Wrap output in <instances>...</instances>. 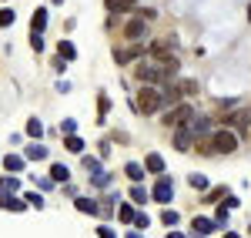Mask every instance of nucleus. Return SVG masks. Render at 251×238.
I'll use <instances>...</instances> for the list:
<instances>
[{"mask_svg": "<svg viewBox=\"0 0 251 238\" xmlns=\"http://www.w3.org/2000/svg\"><path fill=\"white\" fill-rule=\"evenodd\" d=\"M228 121H231V124L238 128V131H248V121H251V114H248V111H245V114H231Z\"/></svg>", "mask_w": 251, "mask_h": 238, "instance_id": "nucleus-18", "label": "nucleus"}, {"mask_svg": "<svg viewBox=\"0 0 251 238\" xmlns=\"http://www.w3.org/2000/svg\"><path fill=\"white\" fill-rule=\"evenodd\" d=\"M27 201H30L34 208H44V198H40V195H27Z\"/></svg>", "mask_w": 251, "mask_h": 238, "instance_id": "nucleus-34", "label": "nucleus"}, {"mask_svg": "<svg viewBox=\"0 0 251 238\" xmlns=\"http://www.w3.org/2000/svg\"><path fill=\"white\" fill-rule=\"evenodd\" d=\"M144 171H148V168L137 164V161H127V164H124V175H127L131 181H141V178H144Z\"/></svg>", "mask_w": 251, "mask_h": 238, "instance_id": "nucleus-11", "label": "nucleus"}, {"mask_svg": "<svg viewBox=\"0 0 251 238\" xmlns=\"http://www.w3.org/2000/svg\"><path fill=\"white\" fill-rule=\"evenodd\" d=\"M131 201H137V205H144V201H148V191L141 188V181H134V188H131Z\"/></svg>", "mask_w": 251, "mask_h": 238, "instance_id": "nucleus-22", "label": "nucleus"}, {"mask_svg": "<svg viewBox=\"0 0 251 238\" xmlns=\"http://www.w3.org/2000/svg\"><path fill=\"white\" fill-rule=\"evenodd\" d=\"M211 151L214 155H231V151H238V134H234V131H214L211 134Z\"/></svg>", "mask_w": 251, "mask_h": 238, "instance_id": "nucleus-2", "label": "nucleus"}, {"mask_svg": "<svg viewBox=\"0 0 251 238\" xmlns=\"http://www.w3.org/2000/svg\"><path fill=\"white\" fill-rule=\"evenodd\" d=\"M77 212L80 215H97L100 208H97V201H91V198H77Z\"/></svg>", "mask_w": 251, "mask_h": 238, "instance_id": "nucleus-15", "label": "nucleus"}, {"mask_svg": "<svg viewBox=\"0 0 251 238\" xmlns=\"http://www.w3.org/2000/svg\"><path fill=\"white\" fill-rule=\"evenodd\" d=\"M161 104H164V94H161L157 87H151V84L137 87V94H134V111L137 114H154V111H161Z\"/></svg>", "mask_w": 251, "mask_h": 238, "instance_id": "nucleus-1", "label": "nucleus"}, {"mask_svg": "<svg viewBox=\"0 0 251 238\" xmlns=\"http://www.w3.org/2000/svg\"><path fill=\"white\" fill-rule=\"evenodd\" d=\"M191 118H194V111H191V104H171V111L164 114V124L168 128H181V124H191Z\"/></svg>", "mask_w": 251, "mask_h": 238, "instance_id": "nucleus-3", "label": "nucleus"}, {"mask_svg": "<svg viewBox=\"0 0 251 238\" xmlns=\"http://www.w3.org/2000/svg\"><path fill=\"white\" fill-rule=\"evenodd\" d=\"M214 228H218V221H214V218H191V232H194V235H211Z\"/></svg>", "mask_w": 251, "mask_h": 238, "instance_id": "nucleus-5", "label": "nucleus"}, {"mask_svg": "<svg viewBox=\"0 0 251 238\" xmlns=\"http://www.w3.org/2000/svg\"><path fill=\"white\" fill-rule=\"evenodd\" d=\"M248 20H251V3H248Z\"/></svg>", "mask_w": 251, "mask_h": 238, "instance_id": "nucleus-35", "label": "nucleus"}, {"mask_svg": "<svg viewBox=\"0 0 251 238\" xmlns=\"http://www.w3.org/2000/svg\"><path fill=\"white\" fill-rule=\"evenodd\" d=\"M141 34H144V20H127V27H124V37H127V40H137V37H141Z\"/></svg>", "mask_w": 251, "mask_h": 238, "instance_id": "nucleus-8", "label": "nucleus"}, {"mask_svg": "<svg viewBox=\"0 0 251 238\" xmlns=\"http://www.w3.org/2000/svg\"><path fill=\"white\" fill-rule=\"evenodd\" d=\"M30 27H34L37 34L47 27V10H44V7H37V10H34V24H30Z\"/></svg>", "mask_w": 251, "mask_h": 238, "instance_id": "nucleus-16", "label": "nucleus"}, {"mask_svg": "<svg viewBox=\"0 0 251 238\" xmlns=\"http://www.w3.org/2000/svg\"><path fill=\"white\" fill-rule=\"evenodd\" d=\"M137 78L144 80V84H151V80H161V67H137Z\"/></svg>", "mask_w": 251, "mask_h": 238, "instance_id": "nucleus-13", "label": "nucleus"}, {"mask_svg": "<svg viewBox=\"0 0 251 238\" xmlns=\"http://www.w3.org/2000/svg\"><path fill=\"white\" fill-rule=\"evenodd\" d=\"M64 148H67V151H84V141H80L77 134H67V138H64Z\"/></svg>", "mask_w": 251, "mask_h": 238, "instance_id": "nucleus-19", "label": "nucleus"}, {"mask_svg": "<svg viewBox=\"0 0 251 238\" xmlns=\"http://www.w3.org/2000/svg\"><path fill=\"white\" fill-rule=\"evenodd\" d=\"M174 148H191V124H181L177 128V134H174Z\"/></svg>", "mask_w": 251, "mask_h": 238, "instance_id": "nucleus-6", "label": "nucleus"}, {"mask_svg": "<svg viewBox=\"0 0 251 238\" xmlns=\"http://www.w3.org/2000/svg\"><path fill=\"white\" fill-rule=\"evenodd\" d=\"M74 128H77V121H71V118L64 121V134H74Z\"/></svg>", "mask_w": 251, "mask_h": 238, "instance_id": "nucleus-33", "label": "nucleus"}, {"mask_svg": "<svg viewBox=\"0 0 251 238\" xmlns=\"http://www.w3.org/2000/svg\"><path fill=\"white\" fill-rule=\"evenodd\" d=\"M141 54H144V47H141V44H131L127 51H117V64H127V60L141 57Z\"/></svg>", "mask_w": 251, "mask_h": 238, "instance_id": "nucleus-7", "label": "nucleus"}, {"mask_svg": "<svg viewBox=\"0 0 251 238\" xmlns=\"http://www.w3.org/2000/svg\"><path fill=\"white\" fill-rule=\"evenodd\" d=\"M104 3H107V10H111V14H127L137 0H104Z\"/></svg>", "mask_w": 251, "mask_h": 238, "instance_id": "nucleus-10", "label": "nucleus"}, {"mask_svg": "<svg viewBox=\"0 0 251 238\" xmlns=\"http://www.w3.org/2000/svg\"><path fill=\"white\" fill-rule=\"evenodd\" d=\"M0 191H17V181H14V178H3V181H0Z\"/></svg>", "mask_w": 251, "mask_h": 238, "instance_id": "nucleus-32", "label": "nucleus"}, {"mask_svg": "<svg viewBox=\"0 0 251 238\" xmlns=\"http://www.w3.org/2000/svg\"><path fill=\"white\" fill-rule=\"evenodd\" d=\"M134 215H137V212H134V208H131V205H124V208L117 212V218L124 221V225H134Z\"/></svg>", "mask_w": 251, "mask_h": 238, "instance_id": "nucleus-24", "label": "nucleus"}, {"mask_svg": "<svg viewBox=\"0 0 251 238\" xmlns=\"http://www.w3.org/2000/svg\"><path fill=\"white\" fill-rule=\"evenodd\" d=\"M134 228H137V232L148 228V215H144V212H137V215H134Z\"/></svg>", "mask_w": 251, "mask_h": 238, "instance_id": "nucleus-30", "label": "nucleus"}, {"mask_svg": "<svg viewBox=\"0 0 251 238\" xmlns=\"http://www.w3.org/2000/svg\"><path fill=\"white\" fill-rule=\"evenodd\" d=\"M30 47H34V51H37V54H40V51H44V40H40V34H37V30H34V34H30Z\"/></svg>", "mask_w": 251, "mask_h": 238, "instance_id": "nucleus-31", "label": "nucleus"}, {"mask_svg": "<svg viewBox=\"0 0 251 238\" xmlns=\"http://www.w3.org/2000/svg\"><path fill=\"white\" fill-rule=\"evenodd\" d=\"M151 198H154L157 205H168V201L174 198V185H171V178H157V185L151 188Z\"/></svg>", "mask_w": 251, "mask_h": 238, "instance_id": "nucleus-4", "label": "nucleus"}, {"mask_svg": "<svg viewBox=\"0 0 251 238\" xmlns=\"http://www.w3.org/2000/svg\"><path fill=\"white\" fill-rule=\"evenodd\" d=\"M27 134H30V138H40V134H44V124H40L37 118H30L27 121Z\"/></svg>", "mask_w": 251, "mask_h": 238, "instance_id": "nucleus-25", "label": "nucleus"}, {"mask_svg": "<svg viewBox=\"0 0 251 238\" xmlns=\"http://www.w3.org/2000/svg\"><path fill=\"white\" fill-rule=\"evenodd\" d=\"M161 225H177V212H171V208L161 212Z\"/></svg>", "mask_w": 251, "mask_h": 238, "instance_id": "nucleus-29", "label": "nucleus"}, {"mask_svg": "<svg viewBox=\"0 0 251 238\" xmlns=\"http://www.w3.org/2000/svg\"><path fill=\"white\" fill-rule=\"evenodd\" d=\"M57 51H60V57H64V60H74V44H71V40H60Z\"/></svg>", "mask_w": 251, "mask_h": 238, "instance_id": "nucleus-23", "label": "nucleus"}, {"mask_svg": "<svg viewBox=\"0 0 251 238\" xmlns=\"http://www.w3.org/2000/svg\"><path fill=\"white\" fill-rule=\"evenodd\" d=\"M3 168H7V171H20V168H24V158H17V155H7V158H3Z\"/></svg>", "mask_w": 251, "mask_h": 238, "instance_id": "nucleus-21", "label": "nucleus"}, {"mask_svg": "<svg viewBox=\"0 0 251 238\" xmlns=\"http://www.w3.org/2000/svg\"><path fill=\"white\" fill-rule=\"evenodd\" d=\"M0 208H7V212H24V201L10 195V198H3V205H0Z\"/></svg>", "mask_w": 251, "mask_h": 238, "instance_id": "nucleus-26", "label": "nucleus"}, {"mask_svg": "<svg viewBox=\"0 0 251 238\" xmlns=\"http://www.w3.org/2000/svg\"><path fill=\"white\" fill-rule=\"evenodd\" d=\"M14 17H17V14H14L10 7H3V10H0V27H10V24H14Z\"/></svg>", "mask_w": 251, "mask_h": 238, "instance_id": "nucleus-28", "label": "nucleus"}, {"mask_svg": "<svg viewBox=\"0 0 251 238\" xmlns=\"http://www.w3.org/2000/svg\"><path fill=\"white\" fill-rule=\"evenodd\" d=\"M27 158L30 161H44L47 158V148H44V144H30V148H27Z\"/></svg>", "mask_w": 251, "mask_h": 238, "instance_id": "nucleus-17", "label": "nucleus"}, {"mask_svg": "<svg viewBox=\"0 0 251 238\" xmlns=\"http://www.w3.org/2000/svg\"><path fill=\"white\" fill-rule=\"evenodd\" d=\"M177 91H181V98H191V94H198V80H191V78L177 80Z\"/></svg>", "mask_w": 251, "mask_h": 238, "instance_id": "nucleus-14", "label": "nucleus"}, {"mask_svg": "<svg viewBox=\"0 0 251 238\" xmlns=\"http://www.w3.org/2000/svg\"><path fill=\"white\" fill-rule=\"evenodd\" d=\"M50 178H54V181H67V178H71L67 164H54V168H50Z\"/></svg>", "mask_w": 251, "mask_h": 238, "instance_id": "nucleus-20", "label": "nucleus"}, {"mask_svg": "<svg viewBox=\"0 0 251 238\" xmlns=\"http://www.w3.org/2000/svg\"><path fill=\"white\" fill-rule=\"evenodd\" d=\"M151 54H154V60H171V44L157 40L154 47H151Z\"/></svg>", "mask_w": 251, "mask_h": 238, "instance_id": "nucleus-12", "label": "nucleus"}, {"mask_svg": "<svg viewBox=\"0 0 251 238\" xmlns=\"http://www.w3.org/2000/svg\"><path fill=\"white\" fill-rule=\"evenodd\" d=\"M144 168H148L151 175H164V158H161V155H148V158H144Z\"/></svg>", "mask_w": 251, "mask_h": 238, "instance_id": "nucleus-9", "label": "nucleus"}, {"mask_svg": "<svg viewBox=\"0 0 251 238\" xmlns=\"http://www.w3.org/2000/svg\"><path fill=\"white\" fill-rule=\"evenodd\" d=\"M188 185H191V188H198V191H204V188H208V178H204V175H191V178H188Z\"/></svg>", "mask_w": 251, "mask_h": 238, "instance_id": "nucleus-27", "label": "nucleus"}]
</instances>
